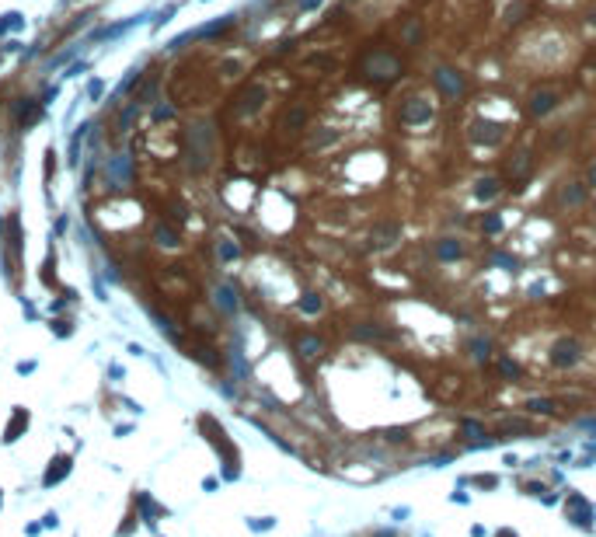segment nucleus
Wrapping results in <instances>:
<instances>
[{"mask_svg": "<svg viewBox=\"0 0 596 537\" xmlns=\"http://www.w3.org/2000/svg\"><path fill=\"white\" fill-rule=\"evenodd\" d=\"M394 119H398L401 129H429L436 122V98L429 91H408L398 102Z\"/></svg>", "mask_w": 596, "mask_h": 537, "instance_id": "f257e3e1", "label": "nucleus"}, {"mask_svg": "<svg viewBox=\"0 0 596 537\" xmlns=\"http://www.w3.org/2000/svg\"><path fill=\"white\" fill-rule=\"evenodd\" d=\"M429 81H433L436 98H443V102H460L471 91V74L464 67H457V63H436Z\"/></svg>", "mask_w": 596, "mask_h": 537, "instance_id": "f03ea898", "label": "nucleus"}, {"mask_svg": "<svg viewBox=\"0 0 596 537\" xmlns=\"http://www.w3.org/2000/svg\"><path fill=\"white\" fill-rule=\"evenodd\" d=\"M360 74L373 84H391L401 77V60L391 49H367L360 60Z\"/></svg>", "mask_w": 596, "mask_h": 537, "instance_id": "7ed1b4c3", "label": "nucleus"}, {"mask_svg": "<svg viewBox=\"0 0 596 537\" xmlns=\"http://www.w3.org/2000/svg\"><path fill=\"white\" fill-rule=\"evenodd\" d=\"M506 122L502 119H488V115H474L471 122H467V143H474V147H485V150H495V147H502L506 143Z\"/></svg>", "mask_w": 596, "mask_h": 537, "instance_id": "20e7f679", "label": "nucleus"}, {"mask_svg": "<svg viewBox=\"0 0 596 537\" xmlns=\"http://www.w3.org/2000/svg\"><path fill=\"white\" fill-rule=\"evenodd\" d=\"M561 102H565V95L558 88H533L526 95V115L530 119H547V115H554L561 109Z\"/></svg>", "mask_w": 596, "mask_h": 537, "instance_id": "39448f33", "label": "nucleus"}, {"mask_svg": "<svg viewBox=\"0 0 596 537\" xmlns=\"http://www.w3.org/2000/svg\"><path fill=\"white\" fill-rule=\"evenodd\" d=\"M547 360H551L554 370H572V367H579V360H582V342H579L575 335H561V339L551 342Z\"/></svg>", "mask_w": 596, "mask_h": 537, "instance_id": "423d86ee", "label": "nucleus"}, {"mask_svg": "<svg viewBox=\"0 0 596 537\" xmlns=\"http://www.w3.org/2000/svg\"><path fill=\"white\" fill-rule=\"evenodd\" d=\"M565 516H568V523L572 527H579V530H593V516H596V509H593V502L586 499V495H579L575 488H568V495H565Z\"/></svg>", "mask_w": 596, "mask_h": 537, "instance_id": "0eeeda50", "label": "nucleus"}, {"mask_svg": "<svg viewBox=\"0 0 596 537\" xmlns=\"http://www.w3.org/2000/svg\"><path fill=\"white\" fill-rule=\"evenodd\" d=\"M589 202V185L582 178H565L554 192V206L558 209H582Z\"/></svg>", "mask_w": 596, "mask_h": 537, "instance_id": "6e6552de", "label": "nucleus"}, {"mask_svg": "<svg viewBox=\"0 0 596 537\" xmlns=\"http://www.w3.org/2000/svg\"><path fill=\"white\" fill-rule=\"evenodd\" d=\"M433 255H436V262H460V258L467 255V244H464V237L446 234V237H440V241L433 244Z\"/></svg>", "mask_w": 596, "mask_h": 537, "instance_id": "1a4fd4ad", "label": "nucleus"}, {"mask_svg": "<svg viewBox=\"0 0 596 537\" xmlns=\"http://www.w3.org/2000/svg\"><path fill=\"white\" fill-rule=\"evenodd\" d=\"M349 335L360 339V342H391V339H394V332L384 328L380 321H356V325L349 328Z\"/></svg>", "mask_w": 596, "mask_h": 537, "instance_id": "9d476101", "label": "nucleus"}, {"mask_svg": "<svg viewBox=\"0 0 596 537\" xmlns=\"http://www.w3.org/2000/svg\"><path fill=\"white\" fill-rule=\"evenodd\" d=\"M471 192H474V199H478V202H485V206H488V202H495V199L502 195V178H495V175H481V178H474V189H471Z\"/></svg>", "mask_w": 596, "mask_h": 537, "instance_id": "9b49d317", "label": "nucleus"}, {"mask_svg": "<svg viewBox=\"0 0 596 537\" xmlns=\"http://www.w3.org/2000/svg\"><path fill=\"white\" fill-rule=\"evenodd\" d=\"M506 171H509V178H513V182H520V178H526V171H530V154H526V150H516V154L509 157V164H506Z\"/></svg>", "mask_w": 596, "mask_h": 537, "instance_id": "f8f14e48", "label": "nucleus"}, {"mask_svg": "<svg viewBox=\"0 0 596 537\" xmlns=\"http://www.w3.org/2000/svg\"><path fill=\"white\" fill-rule=\"evenodd\" d=\"M422 42V18H405L401 25V46H419Z\"/></svg>", "mask_w": 596, "mask_h": 537, "instance_id": "ddd939ff", "label": "nucleus"}, {"mask_svg": "<svg viewBox=\"0 0 596 537\" xmlns=\"http://www.w3.org/2000/svg\"><path fill=\"white\" fill-rule=\"evenodd\" d=\"M467 353H471L474 363H488V360H492V339H485V335L471 339V342H467Z\"/></svg>", "mask_w": 596, "mask_h": 537, "instance_id": "4468645a", "label": "nucleus"}, {"mask_svg": "<svg viewBox=\"0 0 596 537\" xmlns=\"http://www.w3.org/2000/svg\"><path fill=\"white\" fill-rule=\"evenodd\" d=\"M373 237H380V244H394L401 237V223H377Z\"/></svg>", "mask_w": 596, "mask_h": 537, "instance_id": "2eb2a0df", "label": "nucleus"}, {"mask_svg": "<svg viewBox=\"0 0 596 537\" xmlns=\"http://www.w3.org/2000/svg\"><path fill=\"white\" fill-rule=\"evenodd\" d=\"M526 412H533V415H554L558 408H554L551 398H530V401H526Z\"/></svg>", "mask_w": 596, "mask_h": 537, "instance_id": "dca6fc26", "label": "nucleus"}, {"mask_svg": "<svg viewBox=\"0 0 596 537\" xmlns=\"http://www.w3.org/2000/svg\"><path fill=\"white\" fill-rule=\"evenodd\" d=\"M502 227H506L502 213H485V216H481V230H485V234H502Z\"/></svg>", "mask_w": 596, "mask_h": 537, "instance_id": "f3484780", "label": "nucleus"}, {"mask_svg": "<svg viewBox=\"0 0 596 537\" xmlns=\"http://www.w3.org/2000/svg\"><path fill=\"white\" fill-rule=\"evenodd\" d=\"M471 485H481V488H499V478L495 474H474V478H464Z\"/></svg>", "mask_w": 596, "mask_h": 537, "instance_id": "a211bd4d", "label": "nucleus"}, {"mask_svg": "<svg viewBox=\"0 0 596 537\" xmlns=\"http://www.w3.org/2000/svg\"><path fill=\"white\" fill-rule=\"evenodd\" d=\"M499 370H502V377H520V363L516 360H499Z\"/></svg>", "mask_w": 596, "mask_h": 537, "instance_id": "6ab92c4d", "label": "nucleus"}, {"mask_svg": "<svg viewBox=\"0 0 596 537\" xmlns=\"http://www.w3.org/2000/svg\"><path fill=\"white\" fill-rule=\"evenodd\" d=\"M300 349H304V356H318L321 353V339H304Z\"/></svg>", "mask_w": 596, "mask_h": 537, "instance_id": "aec40b11", "label": "nucleus"}, {"mask_svg": "<svg viewBox=\"0 0 596 537\" xmlns=\"http://www.w3.org/2000/svg\"><path fill=\"white\" fill-rule=\"evenodd\" d=\"M582 182L589 185V192L596 189V161H589V164H586V175H582Z\"/></svg>", "mask_w": 596, "mask_h": 537, "instance_id": "412c9836", "label": "nucleus"}, {"mask_svg": "<svg viewBox=\"0 0 596 537\" xmlns=\"http://www.w3.org/2000/svg\"><path fill=\"white\" fill-rule=\"evenodd\" d=\"M300 307H304L307 314H314V311H321V297H314V294H307V300H304Z\"/></svg>", "mask_w": 596, "mask_h": 537, "instance_id": "4be33fe9", "label": "nucleus"}, {"mask_svg": "<svg viewBox=\"0 0 596 537\" xmlns=\"http://www.w3.org/2000/svg\"><path fill=\"white\" fill-rule=\"evenodd\" d=\"M526 495H544V485H533V481H523Z\"/></svg>", "mask_w": 596, "mask_h": 537, "instance_id": "5701e85b", "label": "nucleus"}, {"mask_svg": "<svg viewBox=\"0 0 596 537\" xmlns=\"http://www.w3.org/2000/svg\"><path fill=\"white\" fill-rule=\"evenodd\" d=\"M450 502H457V506H467V502H471V499H467V495H464V492H453V495H450Z\"/></svg>", "mask_w": 596, "mask_h": 537, "instance_id": "b1692460", "label": "nucleus"}, {"mask_svg": "<svg viewBox=\"0 0 596 537\" xmlns=\"http://www.w3.org/2000/svg\"><path fill=\"white\" fill-rule=\"evenodd\" d=\"M471 537H485V527H481V523H474V527H471Z\"/></svg>", "mask_w": 596, "mask_h": 537, "instance_id": "393cba45", "label": "nucleus"}, {"mask_svg": "<svg viewBox=\"0 0 596 537\" xmlns=\"http://www.w3.org/2000/svg\"><path fill=\"white\" fill-rule=\"evenodd\" d=\"M593 67H596V56H593Z\"/></svg>", "mask_w": 596, "mask_h": 537, "instance_id": "a878e982", "label": "nucleus"}]
</instances>
